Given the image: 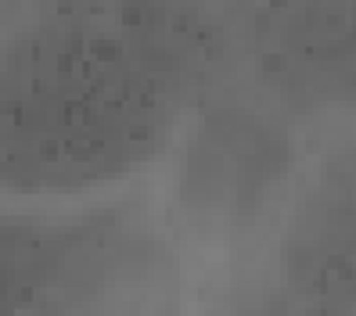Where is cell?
I'll return each mask as SVG.
<instances>
[{"label":"cell","instance_id":"6da1fadb","mask_svg":"<svg viewBox=\"0 0 356 316\" xmlns=\"http://www.w3.org/2000/svg\"><path fill=\"white\" fill-rule=\"evenodd\" d=\"M284 169V140L248 115H216L187 158V194L202 213L245 219Z\"/></svg>","mask_w":356,"mask_h":316}]
</instances>
